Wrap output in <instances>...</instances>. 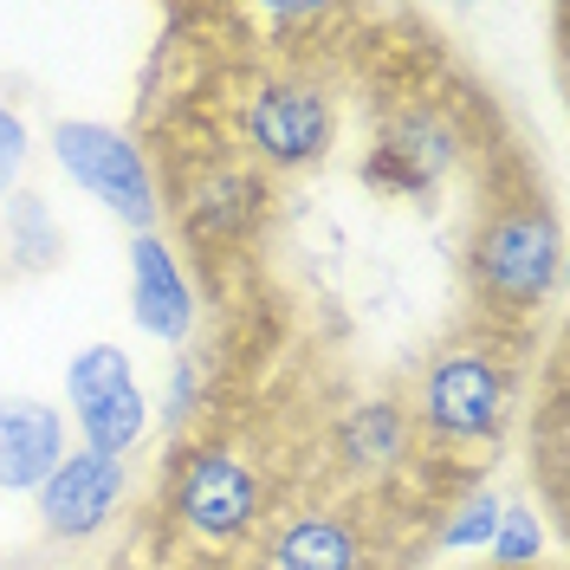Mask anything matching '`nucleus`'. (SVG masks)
<instances>
[{
	"label": "nucleus",
	"mask_w": 570,
	"mask_h": 570,
	"mask_svg": "<svg viewBox=\"0 0 570 570\" xmlns=\"http://www.w3.org/2000/svg\"><path fill=\"white\" fill-rule=\"evenodd\" d=\"M564 266V234L544 202H505V208L473 234V285L493 312H538L558 292Z\"/></svg>",
	"instance_id": "f257e3e1"
},
{
	"label": "nucleus",
	"mask_w": 570,
	"mask_h": 570,
	"mask_svg": "<svg viewBox=\"0 0 570 570\" xmlns=\"http://www.w3.org/2000/svg\"><path fill=\"white\" fill-rule=\"evenodd\" d=\"M52 163H59L98 208H110L117 220H130L137 234L156 227L163 195H156V176H149V163H142L137 137H124V130H110V124H91V117H66V124H52Z\"/></svg>",
	"instance_id": "f03ea898"
},
{
	"label": "nucleus",
	"mask_w": 570,
	"mask_h": 570,
	"mask_svg": "<svg viewBox=\"0 0 570 570\" xmlns=\"http://www.w3.org/2000/svg\"><path fill=\"white\" fill-rule=\"evenodd\" d=\"M66 402H71V428L85 441V454L124 461L149 434V395L137 390L130 351L117 344H85L66 363Z\"/></svg>",
	"instance_id": "7ed1b4c3"
},
{
	"label": "nucleus",
	"mask_w": 570,
	"mask_h": 570,
	"mask_svg": "<svg viewBox=\"0 0 570 570\" xmlns=\"http://www.w3.org/2000/svg\"><path fill=\"white\" fill-rule=\"evenodd\" d=\"M512 415V383L493 363V351H441L422 383V428L454 448H487Z\"/></svg>",
	"instance_id": "20e7f679"
},
{
	"label": "nucleus",
	"mask_w": 570,
	"mask_h": 570,
	"mask_svg": "<svg viewBox=\"0 0 570 570\" xmlns=\"http://www.w3.org/2000/svg\"><path fill=\"white\" fill-rule=\"evenodd\" d=\"M169 512H176L181 532H195L202 544H234L259 519V473L227 448H202V454L181 461Z\"/></svg>",
	"instance_id": "39448f33"
},
{
	"label": "nucleus",
	"mask_w": 570,
	"mask_h": 570,
	"mask_svg": "<svg viewBox=\"0 0 570 570\" xmlns=\"http://www.w3.org/2000/svg\"><path fill=\"white\" fill-rule=\"evenodd\" d=\"M240 137L266 169H305L331 149V98L298 78H266L247 98Z\"/></svg>",
	"instance_id": "423d86ee"
},
{
	"label": "nucleus",
	"mask_w": 570,
	"mask_h": 570,
	"mask_svg": "<svg viewBox=\"0 0 570 570\" xmlns=\"http://www.w3.org/2000/svg\"><path fill=\"white\" fill-rule=\"evenodd\" d=\"M39 505V525L46 538L59 544H85L110 525V512L124 505V461H105V454H85L71 448L66 461L46 473V487L33 493Z\"/></svg>",
	"instance_id": "0eeeda50"
},
{
	"label": "nucleus",
	"mask_w": 570,
	"mask_h": 570,
	"mask_svg": "<svg viewBox=\"0 0 570 570\" xmlns=\"http://www.w3.org/2000/svg\"><path fill=\"white\" fill-rule=\"evenodd\" d=\"M71 454V422L39 395H0V493H39Z\"/></svg>",
	"instance_id": "6e6552de"
},
{
	"label": "nucleus",
	"mask_w": 570,
	"mask_h": 570,
	"mask_svg": "<svg viewBox=\"0 0 570 570\" xmlns=\"http://www.w3.org/2000/svg\"><path fill=\"white\" fill-rule=\"evenodd\" d=\"M130 312L156 344H188V331H195V285L156 227L130 240Z\"/></svg>",
	"instance_id": "1a4fd4ad"
},
{
	"label": "nucleus",
	"mask_w": 570,
	"mask_h": 570,
	"mask_svg": "<svg viewBox=\"0 0 570 570\" xmlns=\"http://www.w3.org/2000/svg\"><path fill=\"white\" fill-rule=\"evenodd\" d=\"M273 570H363V544L337 512H298L273 538Z\"/></svg>",
	"instance_id": "9d476101"
},
{
	"label": "nucleus",
	"mask_w": 570,
	"mask_h": 570,
	"mask_svg": "<svg viewBox=\"0 0 570 570\" xmlns=\"http://www.w3.org/2000/svg\"><path fill=\"white\" fill-rule=\"evenodd\" d=\"M259 208H266V181L253 169H214L188 202V227L195 240H234L259 220Z\"/></svg>",
	"instance_id": "9b49d317"
},
{
	"label": "nucleus",
	"mask_w": 570,
	"mask_h": 570,
	"mask_svg": "<svg viewBox=\"0 0 570 570\" xmlns=\"http://www.w3.org/2000/svg\"><path fill=\"white\" fill-rule=\"evenodd\" d=\"M337 448H344L351 466H390V461H402V448H409V422H402L395 402H363V409L344 415Z\"/></svg>",
	"instance_id": "f8f14e48"
},
{
	"label": "nucleus",
	"mask_w": 570,
	"mask_h": 570,
	"mask_svg": "<svg viewBox=\"0 0 570 570\" xmlns=\"http://www.w3.org/2000/svg\"><path fill=\"white\" fill-rule=\"evenodd\" d=\"M7 208V253H13V266L20 273H46V266H59V253H66V234H59V220L52 208L39 202V195H13V202H0Z\"/></svg>",
	"instance_id": "ddd939ff"
},
{
	"label": "nucleus",
	"mask_w": 570,
	"mask_h": 570,
	"mask_svg": "<svg viewBox=\"0 0 570 570\" xmlns=\"http://www.w3.org/2000/svg\"><path fill=\"white\" fill-rule=\"evenodd\" d=\"M493 564L499 570H532L544 558V519H538V505H499V532H493Z\"/></svg>",
	"instance_id": "4468645a"
},
{
	"label": "nucleus",
	"mask_w": 570,
	"mask_h": 570,
	"mask_svg": "<svg viewBox=\"0 0 570 570\" xmlns=\"http://www.w3.org/2000/svg\"><path fill=\"white\" fill-rule=\"evenodd\" d=\"M499 505H505V499H493V493L461 499V505H454V519L441 525V544H448V551H487L493 532H499Z\"/></svg>",
	"instance_id": "2eb2a0df"
},
{
	"label": "nucleus",
	"mask_w": 570,
	"mask_h": 570,
	"mask_svg": "<svg viewBox=\"0 0 570 570\" xmlns=\"http://www.w3.org/2000/svg\"><path fill=\"white\" fill-rule=\"evenodd\" d=\"M27 156H33V137H27V117L0 98V202L20 195V176H27Z\"/></svg>",
	"instance_id": "dca6fc26"
},
{
	"label": "nucleus",
	"mask_w": 570,
	"mask_h": 570,
	"mask_svg": "<svg viewBox=\"0 0 570 570\" xmlns=\"http://www.w3.org/2000/svg\"><path fill=\"white\" fill-rule=\"evenodd\" d=\"M363 181H370V188H390V195H428V188H434V181L415 176V169H409L395 149H370V163H363Z\"/></svg>",
	"instance_id": "f3484780"
},
{
	"label": "nucleus",
	"mask_w": 570,
	"mask_h": 570,
	"mask_svg": "<svg viewBox=\"0 0 570 570\" xmlns=\"http://www.w3.org/2000/svg\"><path fill=\"white\" fill-rule=\"evenodd\" d=\"M195 415V356H176V376H169V395H163V422L181 428Z\"/></svg>",
	"instance_id": "a211bd4d"
}]
</instances>
